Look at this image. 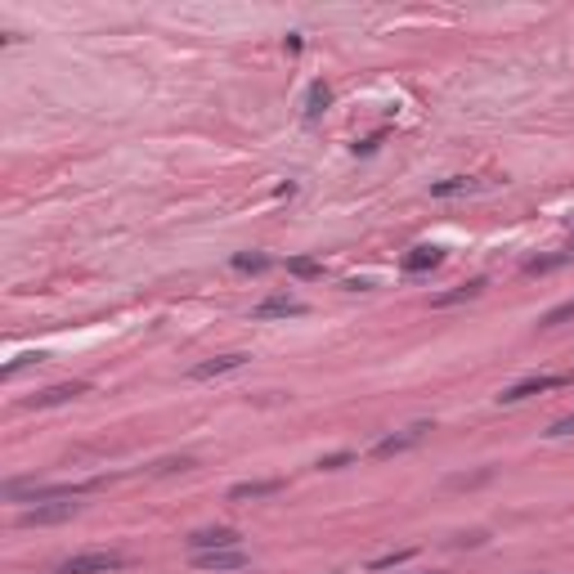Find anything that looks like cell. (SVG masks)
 <instances>
[{"mask_svg":"<svg viewBox=\"0 0 574 574\" xmlns=\"http://www.w3.org/2000/svg\"><path fill=\"white\" fill-rule=\"evenodd\" d=\"M104 480H81V485H36V480H5V498L14 502H67V498H81L90 489H99Z\"/></svg>","mask_w":574,"mask_h":574,"instance_id":"cell-1","label":"cell"},{"mask_svg":"<svg viewBox=\"0 0 574 574\" xmlns=\"http://www.w3.org/2000/svg\"><path fill=\"white\" fill-rule=\"evenodd\" d=\"M126 556L121 552H108V547H95V552H77V556H67L54 565V574H112L121 570Z\"/></svg>","mask_w":574,"mask_h":574,"instance_id":"cell-2","label":"cell"},{"mask_svg":"<svg viewBox=\"0 0 574 574\" xmlns=\"http://www.w3.org/2000/svg\"><path fill=\"white\" fill-rule=\"evenodd\" d=\"M81 395H90V382H54V386L27 395L23 408H58V404H72V399H81Z\"/></svg>","mask_w":574,"mask_h":574,"instance_id":"cell-3","label":"cell"},{"mask_svg":"<svg viewBox=\"0 0 574 574\" xmlns=\"http://www.w3.org/2000/svg\"><path fill=\"white\" fill-rule=\"evenodd\" d=\"M81 512V502L77 498H67V502H41V508H27V512H19V525H63V521H72Z\"/></svg>","mask_w":574,"mask_h":574,"instance_id":"cell-4","label":"cell"},{"mask_svg":"<svg viewBox=\"0 0 574 574\" xmlns=\"http://www.w3.org/2000/svg\"><path fill=\"white\" fill-rule=\"evenodd\" d=\"M184 543L189 552H225V547H243V534L234 525H211V530H193Z\"/></svg>","mask_w":574,"mask_h":574,"instance_id":"cell-5","label":"cell"},{"mask_svg":"<svg viewBox=\"0 0 574 574\" xmlns=\"http://www.w3.org/2000/svg\"><path fill=\"white\" fill-rule=\"evenodd\" d=\"M301 314H310V306L297 301V297H287V292H274V297H265V301L252 310L256 323H269V319H301Z\"/></svg>","mask_w":574,"mask_h":574,"instance_id":"cell-6","label":"cell"},{"mask_svg":"<svg viewBox=\"0 0 574 574\" xmlns=\"http://www.w3.org/2000/svg\"><path fill=\"white\" fill-rule=\"evenodd\" d=\"M247 364V354L243 350H229V354H215V359H202V364L189 368L193 382H211V377H225V373H238Z\"/></svg>","mask_w":574,"mask_h":574,"instance_id":"cell-7","label":"cell"},{"mask_svg":"<svg viewBox=\"0 0 574 574\" xmlns=\"http://www.w3.org/2000/svg\"><path fill=\"white\" fill-rule=\"evenodd\" d=\"M430 430V422H413L404 436H386V440H377L373 445V458H399V454H408L413 445H422V436Z\"/></svg>","mask_w":574,"mask_h":574,"instance_id":"cell-8","label":"cell"},{"mask_svg":"<svg viewBox=\"0 0 574 574\" xmlns=\"http://www.w3.org/2000/svg\"><path fill=\"white\" fill-rule=\"evenodd\" d=\"M193 570H215V574L247 570V552H243V547H225V552H193Z\"/></svg>","mask_w":574,"mask_h":574,"instance_id":"cell-9","label":"cell"},{"mask_svg":"<svg viewBox=\"0 0 574 574\" xmlns=\"http://www.w3.org/2000/svg\"><path fill=\"white\" fill-rule=\"evenodd\" d=\"M440 260H445V247H436V243H422V247L404 252L399 269H404V274H426V269H436Z\"/></svg>","mask_w":574,"mask_h":574,"instance_id":"cell-10","label":"cell"},{"mask_svg":"<svg viewBox=\"0 0 574 574\" xmlns=\"http://www.w3.org/2000/svg\"><path fill=\"white\" fill-rule=\"evenodd\" d=\"M480 292H485V278H467V283L449 287V292L430 297V306H436V310H454V306H467V301H476Z\"/></svg>","mask_w":574,"mask_h":574,"instance_id":"cell-11","label":"cell"},{"mask_svg":"<svg viewBox=\"0 0 574 574\" xmlns=\"http://www.w3.org/2000/svg\"><path fill=\"white\" fill-rule=\"evenodd\" d=\"M283 489V480H238L229 489V502H252V498H274Z\"/></svg>","mask_w":574,"mask_h":574,"instance_id":"cell-12","label":"cell"},{"mask_svg":"<svg viewBox=\"0 0 574 574\" xmlns=\"http://www.w3.org/2000/svg\"><path fill=\"white\" fill-rule=\"evenodd\" d=\"M328 104H332V86H328V81H314V86H310V95H306V121L323 117V112H328Z\"/></svg>","mask_w":574,"mask_h":574,"instance_id":"cell-13","label":"cell"},{"mask_svg":"<svg viewBox=\"0 0 574 574\" xmlns=\"http://www.w3.org/2000/svg\"><path fill=\"white\" fill-rule=\"evenodd\" d=\"M198 467V458L193 454H180V458H158L153 467H149V476H175V471H193Z\"/></svg>","mask_w":574,"mask_h":574,"instance_id":"cell-14","label":"cell"},{"mask_svg":"<svg viewBox=\"0 0 574 574\" xmlns=\"http://www.w3.org/2000/svg\"><path fill=\"white\" fill-rule=\"evenodd\" d=\"M269 265H274V260H269L265 252H238V256H234V269H238V274H265Z\"/></svg>","mask_w":574,"mask_h":574,"instance_id":"cell-15","label":"cell"},{"mask_svg":"<svg viewBox=\"0 0 574 574\" xmlns=\"http://www.w3.org/2000/svg\"><path fill=\"white\" fill-rule=\"evenodd\" d=\"M471 189H476V180L449 175V180H440V184H430V198H454V193H471Z\"/></svg>","mask_w":574,"mask_h":574,"instance_id":"cell-16","label":"cell"},{"mask_svg":"<svg viewBox=\"0 0 574 574\" xmlns=\"http://www.w3.org/2000/svg\"><path fill=\"white\" fill-rule=\"evenodd\" d=\"M287 274H292V278H323V260H314V256H292V260H287Z\"/></svg>","mask_w":574,"mask_h":574,"instance_id":"cell-17","label":"cell"},{"mask_svg":"<svg viewBox=\"0 0 574 574\" xmlns=\"http://www.w3.org/2000/svg\"><path fill=\"white\" fill-rule=\"evenodd\" d=\"M561 323H574V297L561 301V306H552V310L539 319V328H561Z\"/></svg>","mask_w":574,"mask_h":574,"instance_id":"cell-18","label":"cell"},{"mask_svg":"<svg viewBox=\"0 0 574 574\" xmlns=\"http://www.w3.org/2000/svg\"><path fill=\"white\" fill-rule=\"evenodd\" d=\"M570 260V252H556V256H534V260H525V274H552V269H561Z\"/></svg>","mask_w":574,"mask_h":574,"instance_id":"cell-19","label":"cell"},{"mask_svg":"<svg viewBox=\"0 0 574 574\" xmlns=\"http://www.w3.org/2000/svg\"><path fill=\"white\" fill-rule=\"evenodd\" d=\"M32 364H45V354H41V350H27V354H19L14 364H5V368H0V377L10 382V377H19V373H23V368H32Z\"/></svg>","mask_w":574,"mask_h":574,"instance_id":"cell-20","label":"cell"},{"mask_svg":"<svg viewBox=\"0 0 574 574\" xmlns=\"http://www.w3.org/2000/svg\"><path fill=\"white\" fill-rule=\"evenodd\" d=\"M408 556H413V547H395V552H386V556L368 561V570H395V565H404Z\"/></svg>","mask_w":574,"mask_h":574,"instance_id":"cell-21","label":"cell"},{"mask_svg":"<svg viewBox=\"0 0 574 574\" xmlns=\"http://www.w3.org/2000/svg\"><path fill=\"white\" fill-rule=\"evenodd\" d=\"M350 462H354V454H350V449H341V454H328V458H319L314 467H319V471H341V467H350Z\"/></svg>","mask_w":574,"mask_h":574,"instance_id":"cell-22","label":"cell"},{"mask_svg":"<svg viewBox=\"0 0 574 574\" xmlns=\"http://www.w3.org/2000/svg\"><path fill=\"white\" fill-rule=\"evenodd\" d=\"M543 436H547V440H565V436H574V413H570V417H556V422L543 430Z\"/></svg>","mask_w":574,"mask_h":574,"instance_id":"cell-23","label":"cell"},{"mask_svg":"<svg viewBox=\"0 0 574 574\" xmlns=\"http://www.w3.org/2000/svg\"><path fill=\"white\" fill-rule=\"evenodd\" d=\"M382 139H386V130H377V135H368V139H359V144H354V158H373V153L382 149Z\"/></svg>","mask_w":574,"mask_h":574,"instance_id":"cell-24","label":"cell"},{"mask_svg":"<svg viewBox=\"0 0 574 574\" xmlns=\"http://www.w3.org/2000/svg\"><path fill=\"white\" fill-rule=\"evenodd\" d=\"M480 543H485V534H480V530H471V534H458V539H454V547H480Z\"/></svg>","mask_w":574,"mask_h":574,"instance_id":"cell-25","label":"cell"},{"mask_svg":"<svg viewBox=\"0 0 574 574\" xmlns=\"http://www.w3.org/2000/svg\"><path fill=\"white\" fill-rule=\"evenodd\" d=\"M417 574H440V570H417Z\"/></svg>","mask_w":574,"mask_h":574,"instance_id":"cell-26","label":"cell"},{"mask_svg":"<svg viewBox=\"0 0 574 574\" xmlns=\"http://www.w3.org/2000/svg\"><path fill=\"white\" fill-rule=\"evenodd\" d=\"M570 256H574V234H570Z\"/></svg>","mask_w":574,"mask_h":574,"instance_id":"cell-27","label":"cell"}]
</instances>
